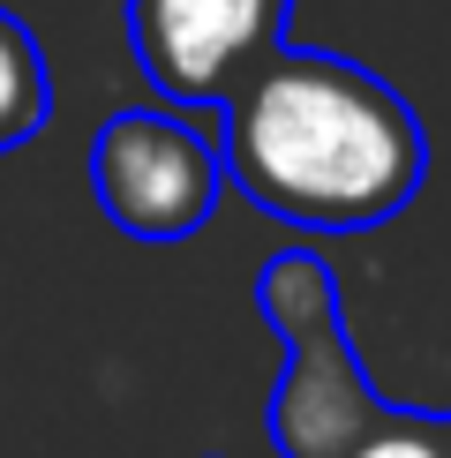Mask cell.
I'll return each instance as SVG.
<instances>
[{"label":"cell","instance_id":"1","mask_svg":"<svg viewBox=\"0 0 451 458\" xmlns=\"http://www.w3.org/2000/svg\"><path fill=\"white\" fill-rule=\"evenodd\" d=\"M218 165L256 211L309 233H369L399 218L429 181L413 106L362 61L278 46L234 83Z\"/></svg>","mask_w":451,"mask_h":458},{"label":"cell","instance_id":"2","mask_svg":"<svg viewBox=\"0 0 451 458\" xmlns=\"http://www.w3.org/2000/svg\"><path fill=\"white\" fill-rule=\"evenodd\" d=\"M256 309L286 346L271 391V444L278 458H346L391 413V398L362 376L338 323V285L316 248H278L256 278Z\"/></svg>","mask_w":451,"mask_h":458},{"label":"cell","instance_id":"3","mask_svg":"<svg viewBox=\"0 0 451 458\" xmlns=\"http://www.w3.org/2000/svg\"><path fill=\"white\" fill-rule=\"evenodd\" d=\"M90 188L98 211L136 241H188L203 233L226 196L218 136H203L181 113H113L90 143Z\"/></svg>","mask_w":451,"mask_h":458},{"label":"cell","instance_id":"4","mask_svg":"<svg viewBox=\"0 0 451 458\" xmlns=\"http://www.w3.org/2000/svg\"><path fill=\"white\" fill-rule=\"evenodd\" d=\"M294 0H128V46L174 106H226L263 53L286 46Z\"/></svg>","mask_w":451,"mask_h":458},{"label":"cell","instance_id":"5","mask_svg":"<svg viewBox=\"0 0 451 458\" xmlns=\"http://www.w3.org/2000/svg\"><path fill=\"white\" fill-rule=\"evenodd\" d=\"M53 113V83H46V53H38V38L23 15L0 8V158L8 150H23L38 128H46Z\"/></svg>","mask_w":451,"mask_h":458},{"label":"cell","instance_id":"6","mask_svg":"<svg viewBox=\"0 0 451 458\" xmlns=\"http://www.w3.org/2000/svg\"><path fill=\"white\" fill-rule=\"evenodd\" d=\"M346 458H444V413H399L391 406Z\"/></svg>","mask_w":451,"mask_h":458},{"label":"cell","instance_id":"7","mask_svg":"<svg viewBox=\"0 0 451 458\" xmlns=\"http://www.w3.org/2000/svg\"><path fill=\"white\" fill-rule=\"evenodd\" d=\"M444 458H451V413H444Z\"/></svg>","mask_w":451,"mask_h":458}]
</instances>
